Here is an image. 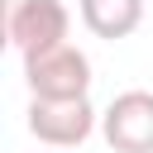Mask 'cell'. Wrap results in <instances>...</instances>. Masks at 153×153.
Returning a JSON list of instances; mask_svg holds the SVG:
<instances>
[{"label": "cell", "instance_id": "obj_3", "mask_svg": "<svg viewBox=\"0 0 153 153\" xmlns=\"http://www.w3.org/2000/svg\"><path fill=\"white\" fill-rule=\"evenodd\" d=\"M100 134L115 153H153V91H120L100 110Z\"/></svg>", "mask_w": 153, "mask_h": 153}, {"label": "cell", "instance_id": "obj_1", "mask_svg": "<svg viewBox=\"0 0 153 153\" xmlns=\"http://www.w3.org/2000/svg\"><path fill=\"white\" fill-rule=\"evenodd\" d=\"M24 81H29L33 100H86V91H91V57L76 43L33 53V57H24Z\"/></svg>", "mask_w": 153, "mask_h": 153}, {"label": "cell", "instance_id": "obj_5", "mask_svg": "<svg viewBox=\"0 0 153 153\" xmlns=\"http://www.w3.org/2000/svg\"><path fill=\"white\" fill-rule=\"evenodd\" d=\"M81 24L96 38H129L143 24V0H81Z\"/></svg>", "mask_w": 153, "mask_h": 153}, {"label": "cell", "instance_id": "obj_4", "mask_svg": "<svg viewBox=\"0 0 153 153\" xmlns=\"http://www.w3.org/2000/svg\"><path fill=\"white\" fill-rule=\"evenodd\" d=\"M100 124L91 100H29V134L48 148H76Z\"/></svg>", "mask_w": 153, "mask_h": 153}, {"label": "cell", "instance_id": "obj_2", "mask_svg": "<svg viewBox=\"0 0 153 153\" xmlns=\"http://www.w3.org/2000/svg\"><path fill=\"white\" fill-rule=\"evenodd\" d=\"M67 29H72V14L62 0H14L10 14H5V33L10 43L33 57V53H48V48H62L67 43Z\"/></svg>", "mask_w": 153, "mask_h": 153}]
</instances>
